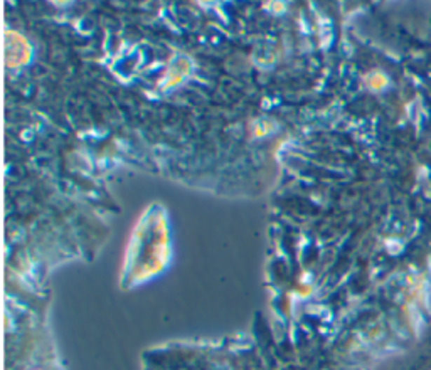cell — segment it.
<instances>
[{
	"label": "cell",
	"instance_id": "1",
	"mask_svg": "<svg viewBox=\"0 0 431 370\" xmlns=\"http://www.w3.org/2000/svg\"><path fill=\"white\" fill-rule=\"evenodd\" d=\"M9 36L14 43H11V41L7 39V59H9L7 62H9V66H14L15 68V66L24 64V62L29 61V57L20 54V51L29 54V44L19 34H15V32H9Z\"/></svg>",
	"mask_w": 431,
	"mask_h": 370
}]
</instances>
